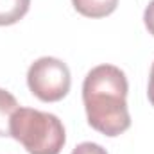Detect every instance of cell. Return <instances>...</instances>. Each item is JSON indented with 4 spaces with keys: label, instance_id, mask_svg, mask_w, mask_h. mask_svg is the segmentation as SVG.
<instances>
[{
    "label": "cell",
    "instance_id": "obj_1",
    "mask_svg": "<svg viewBox=\"0 0 154 154\" xmlns=\"http://www.w3.org/2000/svg\"><path fill=\"white\" fill-rule=\"evenodd\" d=\"M127 77L115 65H99L82 82L88 124L104 136H120L131 127L127 109Z\"/></svg>",
    "mask_w": 154,
    "mask_h": 154
},
{
    "label": "cell",
    "instance_id": "obj_2",
    "mask_svg": "<svg viewBox=\"0 0 154 154\" xmlns=\"http://www.w3.org/2000/svg\"><path fill=\"white\" fill-rule=\"evenodd\" d=\"M9 133L29 154H59L66 142L63 122L52 113L32 108L14 111Z\"/></svg>",
    "mask_w": 154,
    "mask_h": 154
},
{
    "label": "cell",
    "instance_id": "obj_3",
    "mask_svg": "<svg viewBox=\"0 0 154 154\" xmlns=\"http://www.w3.org/2000/svg\"><path fill=\"white\" fill-rule=\"evenodd\" d=\"M72 77L66 63L57 57H39L27 72V86L43 102H57L70 91Z\"/></svg>",
    "mask_w": 154,
    "mask_h": 154
},
{
    "label": "cell",
    "instance_id": "obj_4",
    "mask_svg": "<svg viewBox=\"0 0 154 154\" xmlns=\"http://www.w3.org/2000/svg\"><path fill=\"white\" fill-rule=\"evenodd\" d=\"M72 5L86 18H104L115 13L118 0H72Z\"/></svg>",
    "mask_w": 154,
    "mask_h": 154
},
{
    "label": "cell",
    "instance_id": "obj_5",
    "mask_svg": "<svg viewBox=\"0 0 154 154\" xmlns=\"http://www.w3.org/2000/svg\"><path fill=\"white\" fill-rule=\"evenodd\" d=\"M31 0H0V27L18 23L29 11Z\"/></svg>",
    "mask_w": 154,
    "mask_h": 154
},
{
    "label": "cell",
    "instance_id": "obj_6",
    "mask_svg": "<svg viewBox=\"0 0 154 154\" xmlns=\"http://www.w3.org/2000/svg\"><path fill=\"white\" fill-rule=\"evenodd\" d=\"M18 100L14 99L13 93L7 90L0 88V136H11L9 125H11V116L18 109Z\"/></svg>",
    "mask_w": 154,
    "mask_h": 154
},
{
    "label": "cell",
    "instance_id": "obj_7",
    "mask_svg": "<svg viewBox=\"0 0 154 154\" xmlns=\"http://www.w3.org/2000/svg\"><path fill=\"white\" fill-rule=\"evenodd\" d=\"M72 154H108L106 149L99 143H91V142H82L79 143L75 149L72 151Z\"/></svg>",
    "mask_w": 154,
    "mask_h": 154
},
{
    "label": "cell",
    "instance_id": "obj_8",
    "mask_svg": "<svg viewBox=\"0 0 154 154\" xmlns=\"http://www.w3.org/2000/svg\"><path fill=\"white\" fill-rule=\"evenodd\" d=\"M143 23H145V29L149 31V34L154 36V0L149 2V5L143 11Z\"/></svg>",
    "mask_w": 154,
    "mask_h": 154
},
{
    "label": "cell",
    "instance_id": "obj_9",
    "mask_svg": "<svg viewBox=\"0 0 154 154\" xmlns=\"http://www.w3.org/2000/svg\"><path fill=\"white\" fill-rule=\"evenodd\" d=\"M147 97H149V102L154 106V63L152 68H151V75H149V88H147Z\"/></svg>",
    "mask_w": 154,
    "mask_h": 154
}]
</instances>
